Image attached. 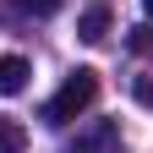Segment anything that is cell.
Returning a JSON list of instances; mask_svg holds the SVG:
<instances>
[{
    "label": "cell",
    "mask_w": 153,
    "mask_h": 153,
    "mask_svg": "<svg viewBox=\"0 0 153 153\" xmlns=\"http://www.w3.org/2000/svg\"><path fill=\"white\" fill-rule=\"evenodd\" d=\"M0 153H27V131L11 115H0Z\"/></svg>",
    "instance_id": "5"
},
{
    "label": "cell",
    "mask_w": 153,
    "mask_h": 153,
    "mask_svg": "<svg viewBox=\"0 0 153 153\" xmlns=\"http://www.w3.org/2000/svg\"><path fill=\"white\" fill-rule=\"evenodd\" d=\"M120 148V120H88L71 137V153H115Z\"/></svg>",
    "instance_id": "2"
},
{
    "label": "cell",
    "mask_w": 153,
    "mask_h": 153,
    "mask_svg": "<svg viewBox=\"0 0 153 153\" xmlns=\"http://www.w3.org/2000/svg\"><path fill=\"white\" fill-rule=\"evenodd\" d=\"M16 6H22L27 16H55V11H60V0H16Z\"/></svg>",
    "instance_id": "6"
},
{
    "label": "cell",
    "mask_w": 153,
    "mask_h": 153,
    "mask_svg": "<svg viewBox=\"0 0 153 153\" xmlns=\"http://www.w3.org/2000/svg\"><path fill=\"white\" fill-rule=\"evenodd\" d=\"M27 60H22V55H0V99H16V93H22L27 88Z\"/></svg>",
    "instance_id": "3"
},
{
    "label": "cell",
    "mask_w": 153,
    "mask_h": 153,
    "mask_svg": "<svg viewBox=\"0 0 153 153\" xmlns=\"http://www.w3.org/2000/svg\"><path fill=\"white\" fill-rule=\"evenodd\" d=\"M93 99H99V71H93V66H76L66 82H60V93L44 104V120H49V126H71Z\"/></svg>",
    "instance_id": "1"
},
{
    "label": "cell",
    "mask_w": 153,
    "mask_h": 153,
    "mask_svg": "<svg viewBox=\"0 0 153 153\" xmlns=\"http://www.w3.org/2000/svg\"><path fill=\"white\" fill-rule=\"evenodd\" d=\"M142 11H148V22H153V0H142Z\"/></svg>",
    "instance_id": "8"
},
{
    "label": "cell",
    "mask_w": 153,
    "mask_h": 153,
    "mask_svg": "<svg viewBox=\"0 0 153 153\" xmlns=\"http://www.w3.org/2000/svg\"><path fill=\"white\" fill-rule=\"evenodd\" d=\"M76 38H82V44H104L109 38V11L104 6H88L82 16H76Z\"/></svg>",
    "instance_id": "4"
},
{
    "label": "cell",
    "mask_w": 153,
    "mask_h": 153,
    "mask_svg": "<svg viewBox=\"0 0 153 153\" xmlns=\"http://www.w3.org/2000/svg\"><path fill=\"white\" fill-rule=\"evenodd\" d=\"M131 49H137V55H153V27H137V33H131Z\"/></svg>",
    "instance_id": "7"
}]
</instances>
